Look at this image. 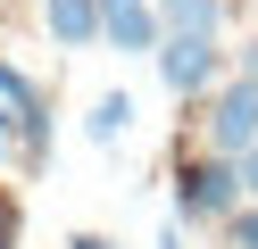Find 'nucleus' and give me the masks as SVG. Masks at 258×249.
<instances>
[{
	"label": "nucleus",
	"mask_w": 258,
	"mask_h": 249,
	"mask_svg": "<svg viewBox=\"0 0 258 249\" xmlns=\"http://www.w3.org/2000/svg\"><path fill=\"white\" fill-rule=\"evenodd\" d=\"M158 249H183V224H175V216L158 224Z\"/></svg>",
	"instance_id": "9b49d317"
},
{
	"label": "nucleus",
	"mask_w": 258,
	"mask_h": 249,
	"mask_svg": "<svg viewBox=\"0 0 258 249\" xmlns=\"http://www.w3.org/2000/svg\"><path fill=\"white\" fill-rule=\"evenodd\" d=\"M0 108H42L34 75H25V66H9V58H0Z\"/></svg>",
	"instance_id": "6e6552de"
},
{
	"label": "nucleus",
	"mask_w": 258,
	"mask_h": 249,
	"mask_svg": "<svg viewBox=\"0 0 258 249\" xmlns=\"http://www.w3.org/2000/svg\"><path fill=\"white\" fill-rule=\"evenodd\" d=\"M100 25H108V42H117V50H150V58H158V42H167L158 0H100Z\"/></svg>",
	"instance_id": "20e7f679"
},
{
	"label": "nucleus",
	"mask_w": 258,
	"mask_h": 249,
	"mask_svg": "<svg viewBox=\"0 0 258 249\" xmlns=\"http://www.w3.org/2000/svg\"><path fill=\"white\" fill-rule=\"evenodd\" d=\"M208 149H225V158H250L258 149V83L250 75L208 100Z\"/></svg>",
	"instance_id": "7ed1b4c3"
},
{
	"label": "nucleus",
	"mask_w": 258,
	"mask_h": 249,
	"mask_svg": "<svg viewBox=\"0 0 258 249\" xmlns=\"http://www.w3.org/2000/svg\"><path fill=\"white\" fill-rule=\"evenodd\" d=\"M158 17H167V33H208V42H217L225 0H158Z\"/></svg>",
	"instance_id": "0eeeda50"
},
{
	"label": "nucleus",
	"mask_w": 258,
	"mask_h": 249,
	"mask_svg": "<svg viewBox=\"0 0 258 249\" xmlns=\"http://www.w3.org/2000/svg\"><path fill=\"white\" fill-rule=\"evenodd\" d=\"M217 75H225V50L208 42V33H167V42H158V83H167L175 100H200Z\"/></svg>",
	"instance_id": "f03ea898"
},
{
	"label": "nucleus",
	"mask_w": 258,
	"mask_h": 249,
	"mask_svg": "<svg viewBox=\"0 0 258 249\" xmlns=\"http://www.w3.org/2000/svg\"><path fill=\"white\" fill-rule=\"evenodd\" d=\"M25 241V208H17V191L0 183V249H17Z\"/></svg>",
	"instance_id": "1a4fd4ad"
},
{
	"label": "nucleus",
	"mask_w": 258,
	"mask_h": 249,
	"mask_svg": "<svg viewBox=\"0 0 258 249\" xmlns=\"http://www.w3.org/2000/svg\"><path fill=\"white\" fill-rule=\"evenodd\" d=\"M241 199H250V175H241V158H225V149L175 166V224H233Z\"/></svg>",
	"instance_id": "f257e3e1"
},
{
	"label": "nucleus",
	"mask_w": 258,
	"mask_h": 249,
	"mask_svg": "<svg viewBox=\"0 0 258 249\" xmlns=\"http://www.w3.org/2000/svg\"><path fill=\"white\" fill-rule=\"evenodd\" d=\"M241 175H250V199H258V149H250V158H241Z\"/></svg>",
	"instance_id": "4468645a"
},
{
	"label": "nucleus",
	"mask_w": 258,
	"mask_h": 249,
	"mask_svg": "<svg viewBox=\"0 0 258 249\" xmlns=\"http://www.w3.org/2000/svg\"><path fill=\"white\" fill-rule=\"evenodd\" d=\"M241 75H250V83H258V42H250V50H241Z\"/></svg>",
	"instance_id": "ddd939ff"
},
{
	"label": "nucleus",
	"mask_w": 258,
	"mask_h": 249,
	"mask_svg": "<svg viewBox=\"0 0 258 249\" xmlns=\"http://www.w3.org/2000/svg\"><path fill=\"white\" fill-rule=\"evenodd\" d=\"M67 249H117V241H108V232H75Z\"/></svg>",
	"instance_id": "f8f14e48"
},
{
	"label": "nucleus",
	"mask_w": 258,
	"mask_h": 249,
	"mask_svg": "<svg viewBox=\"0 0 258 249\" xmlns=\"http://www.w3.org/2000/svg\"><path fill=\"white\" fill-rule=\"evenodd\" d=\"M225 241H233V249H258V199L233 216V224H225Z\"/></svg>",
	"instance_id": "9d476101"
},
{
	"label": "nucleus",
	"mask_w": 258,
	"mask_h": 249,
	"mask_svg": "<svg viewBox=\"0 0 258 249\" xmlns=\"http://www.w3.org/2000/svg\"><path fill=\"white\" fill-rule=\"evenodd\" d=\"M84 133H92L100 149H117L125 133H134V100H125V92H100V100H92V116H84Z\"/></svg>",
	"instance_id": "423d86ee"
},
{
	"label": "nucleus",
	"mask_w": 258,
	"mask_h": 249,
	"mask_svg": "<svg viewBox=\"0 0 258 249\" xmlns=\"http://www.w3.org/2000/svg\"><path fill=\"white\" fill-rule=\"evenodd\" d=\"M42 25H50V42H67V50H92V42H108V25H100V0H42Z\"/></svg>",
	"instance_id": "39448f33"
}]
</instances>
